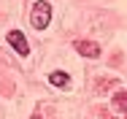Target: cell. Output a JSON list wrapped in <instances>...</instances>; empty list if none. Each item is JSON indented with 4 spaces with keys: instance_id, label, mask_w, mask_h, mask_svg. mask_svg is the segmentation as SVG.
<instances>
[{
    "instance_id": "cell-1",
    "label": "cell",
    "mask_w": 127,
    "mask_h": 119,
    "mask_svg": "<svg viewBox=\"0 0 127 119\" xmlns=\"http://www.w3.org/2000/svg\"><path fill=\"white\" fill-rule=\"evenodd\" d=\"M30 22L35 30H46L51 22V5L46 0H38L35 5H32V11H30Z\"/></svg>"
},
{
    "instance_id": "cell-2",
    "label": "cell",
    "mask_w": 127,
    "mask_h": 119,
    "mask_svg": "<svg viewBox=\"0 0 127 119\" xmlns=\"http://www.w3.org/2000/svg\"><path fill=\"white\" fill-rule=\"evenodd\" d=\"M5 41H8L14 49H16V54H19V57H27V54H30V43H27L25 33H19V30H11V33L5 35Z\"/></svg>"
},
{
    "instance_id": "cell-3",
    "label": "cell",
    "mask_w": 127,
    "mask_h": 119,
    "mask_svg": "<svg viewBox=\"0 0 127 119\" xmlns=\"http://www.w3.org/2000/svg\"><path fill=\"white\" fill-rule=\"evenodd\" d=\"M73 49H76L81 57H89V60H97V57H100V46H97L95 41H76Z\"/></svg>"
},
{
    "instance_id": "cell-4",
    "label": "cell",
    "mask_w": 127,
    "mask_h": 119,
    "mask_svg": "<svg viewBox=\"0 0 127 119\" xmlns=\"http://www.w3.org/2000/svg\"><path fill=\"white\" fill-rule=\"evenodd\" d=\"M49 81L54 87H68V84H70V76H68V73H51Z\"/></svg>"
},
{
    "instance_id": "cell-5",
    "label": "cell",
    "mask_w": 127,
    "mask_h": 119,
    "mask_svg": "<svg viewBox=\"0 0 127 119\" xmlns=\"http://www.w3.org/2000/svg\"><path fill=\"white\" fill-rule=\"evenodd\" d=\"M114 108H119V111L127 108V92H116L114 95Z\"/></svg>"
},
{
    "instance_id": "cell-6",
    "label": "cell",
    "mask_w": 127,
    "mask_h": 119,
    "mask_svg": "<svg viewBox=\"0 0 127 119\" xmlns=\"http://www.w3.org/2000/svg\"><path fill=\"white\" fill-rule=\"evenodd\" d=\"M30 119H41V117H30Z\"/></svg>"
}]
</instances>
